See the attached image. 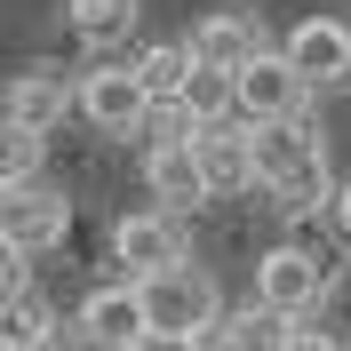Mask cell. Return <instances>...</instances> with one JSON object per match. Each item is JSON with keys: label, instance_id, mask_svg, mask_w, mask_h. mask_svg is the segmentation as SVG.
Listing matches in <instances>:
<instances>
[{"label": "cell", "instance_id": "15", "mask_svg": "<svg viewBox=\"0 0 351 351\" xmlns=\"http://www.w3.org/2000/svg\"><path fill=\"white\" fill-rule=\"evenodd\" d=\"M64 24L88 48H120L136 32V0H64Z\"/></svg>", "mask_w": 351, "mask_h": 351}, {"label": "cell", "instance_id": "14", "mask_svg": "<svg viewBox=\"0 0 351 351\" xmlns=\"http://www.w3.org/2000/svg\"><path fill=\"white\" fill-rule=\"evenodd\" d=\"M136 72H144V88H152V104L160 112H176L184 104V88H192V40H160V48H144V56H136Z\"/></svg>", "mask_w": 351, "mask_h": 351}, {"label": "cell", "instance_id": "8", "mask_svg": "<svg viewBox=\"0 0 351 351\" xmlns=\"http://www.w3.org/2000/svg\"><path fill=\"white\" fill-rule=\"evenodd\" d=\"M304 96H311V80L295 64H287L280 48H263L256 64L240 72V120L247 128H271V120H295L304 112Z\"/></svg>", "mask_w": 351, "mask_h": 351}, {"label": "cell", "instance_id": "2", "mask_svg": "<svg viewBox=\"0 0 351 351\" xmlns=\"http://www.w3.org/2000/svg\"><path fill=\"white\" fill-rule=\"evenodd\" d=\"M328 287H335V263L319 256V247H304V240L263 247V256H256V304L287 311V319L319 311V304H328Z\"/></svg>", "mask_w": 351, "mask_h": 351}, {"label": "cell", "instance_id": "20", "mask_svg": "<svg viewBox=\"0 0 351 351\" xmlns=\"http://www.w3.org/2000/svg\"><path fill=\"white\" fill-rule=\"evenodd\" d=\"M287 351H351V343H343V335H328V328H295V343H287Z\"/></svg>", "mask_w": 351, "mask_h": 351}, {"label": "cell", "instance_id": "13", "mask_svg": "<svg viewBox=\"0 0 351 351\" xmlns=\"http://www.w3.org/2000/svg\"><path fill=\"white\" fill-rule=\"evenodd\" d=\"M263 56V32L247 16H208V24H192V64H208V72H247Z\"/></svg>", "mask_w": 351, "mask_h": 351}, {"label": "cell", "instance_id": "18", "mask_svg": "<svg viewBox=\"0 0 351 351\" xmlns=\"http://www.w3.org/2000/svg\"><path fill=\"white\" fill-rule=\"evenodd\" d=\"M0 176H8V192L40 184V136H32V128H8V144H0Z\"/></svg>", "mask_w": 351, "mask_h": 351}, {"label": "cell", "instance_id": "21", "mask_svg": "<svg viewBox=\"0 0 351 351\" xmlns=\"http://www.w3.org/2000/svg\"><path fill=\"white\" fill-rule=\"evenodd\" d=\"M328 216H335V232L351 240V184H335V199H328Z\"/></svg>", "mask_w": 351, "mask_h": 351}, {"label": "cell", "instance_id": "4", "mask_svg": "<svg viewBox=\"0 0 351 351\" xmlns=\"http://www.w3.org/2000/svg\"><path fill=\"white\" fill-rule=\"evenodd\" d=\"M152 112L160 104H152V88H144L136 64H112V56H104L96 72H80V120L96 136H144Z\"/></svg>", "mask_w": 351, "mask_h": 351}, {"label": "cell", "instance_id": "10", "mask_svg": "<svg viewBox=\"0 0 351 351\" xmlns=\"http://www.w3.org/2000/svg\"><path fill=\"white\" fill-rule=\"evenodd\" d=\"M72 328H88L104 351H128L136 335H152V311H144V287L136 280H112V287H96L80 311H72Z\"/></svg>", "mask_w": 351, "mask_h": 351}, {"label": "cell", "instance_id": "5", "mask_svg": "<svg viewBox=\"0 0 351 351\" xmlns=\"http://www.w3.org/2000/svg\"><path fill=\"white\" fill-rule=\"evenodd\" d=\"M144 311H152V328H168V335L223 328V295H216V280H208L199 263H176V271L144 280Z\"/></svg>", "mask_w": 351, "mask_h": 351}, {"label": "cell", "instance_id": "11", "mask_svg": "<svg viewBox=\"0 0 351 351\" xmlns=\"http://www.w3.org/2000/svg\"><path fill=\"white\" fill-rule=\"evenodd\" d=\"M199 168H208V192H256V128L247 120H216V128H192Z\"/></svg>", "mask_w": 351, "mask_h": 351}, {"label": "cell", "instance_id": "22", "mask_svg": "<svg viewBox=\"0 0 351 351\" xmlns=\"http://www.w3.org/2000/svg\"><path fill=\"white\" fill-rule=\"evenodd\" d=\"M199 351H240V343H232L223 328H208V335H199Z\"/></svg>", "mask_w": 351, "mask_h": 351}, {"label": "cell", "instance_id": "6", "mask_svg": "<svg viewBox=\"0 0 351 351\" xmlns=\"http://www.w3.org/2000/svg\"><path fill=\"white\" fill-rule=\"evenodd\" d=\"M144 184H152V199H160V208H176V216L199 208V199H216V192H208V168H199V144H192L184 120H176L168 136L144 144Z\"/></svg>", "mask_w": 351, "mask_h": 351}, {"label": "cell", "instance_id": "3", "mask_svg": "<svg viewBox=\"0 0 351 351\" xmlns=\"http://www.w3.org/2000/svg\"><path fill=\"white\" fill-rule=\"evenodd\" d=\"M192 256V240H184V216L176 208H136V216L112 223V263H120V280H160V271H176V263Z\"/></svg>", "mask_w": 351, "mask_h": 351}, {"label": "cell", "instance_id": "16", "mask_svg": "<svg viewBox=\"0 0 351 351\" xmlns=\"http://www.w3.org/2000/svg\"><path fill=\"white\" fill-rule=\"evenodd\" d=\"M223 335H232L240 351H287L295 343V319L271 311V304H247V311H223Z\"/></svg>", "mask_w": 351, "mask_h": 351}, {"label": "cell", "instance_id": "12", "mask_svg": "<svg viewBox=\"0 0 351 351\" xmlns=\"http://www.w3.org/2000/svg\"><path fill=\"white\" fill-rule=\"evenodd\" d=\"M72 104H80V88H64V72H48V64H32V72L8 80V128L48 136V128H64Z\"/></svg>", "mask_w": 351, "mask_h": 351}, {"label": "cell", "instance_id": "9", "mask_svg": "<svg viewBox=\"0 0 351 351\" xmlns=\"http://www.w3.org/2000/svg\"><path fill=\"white\" fill-rule=\"evenodd\" d=\"M280 56L304 72L311 88H343L351 80V16H304L280 40Z\"/></svg>", "mask_w": 351, "mask_h": 351}, {"label": "cell", "instance_id": "19", "mask_svg": "<svg viewBox=\"0 0 351 351\" xmlns=\"http://www.w3.org/2000/svg\"><path fill=\"white\" fill-rule=\"evenodd\" d=\"M128 351H199V335H168V328H152V335H136Z\"/></svg>", "mask_w": 351, "mask_h": 351}, {"label": "cell", "instance_id": "1", "mask_svg": "<svg viewBox=\"0 0 351 351\" xmlns=\"http://www.w3.org/2000/svg\"><path fill=\"white\" fill-rule=\"evenodd\" d=\"M256 184L280 199L287 216H311L319 199H335V184H328V136L311 128L304 112L256 128Z\"/></svg>", "mask_w": 351, "mask_h": 351}, {"label": "cell", "instance_id": "7", "mask_svg": "<svg viewBox=\"0 0 351 351\" xmlns=\"http://www.w3.org/2000/svg\"><path fill=\"white\" fill-rule=\"evenodd\" d=\"M0 232H8L16 256H48V247H64V232H72V199L56 192V184H24V192L0 199Z\"/></svg>", "mask_w": 351, "mask_h": 351}, {"label": "cell", "instance_id": "17", "mask_svg": "<svg viewBox=\"0 0 351 351\" xmlns=\"http://www.w3.org/2000/svg\"><path fill=\"white\" fill-rule=\"evenodd\" d=\"M0 343H8V351H48V343H56V311H48L32 287L8 295V328H0Z\"/></svg>", "mask_w": 351, "mask_h": 351}]
</instances>
